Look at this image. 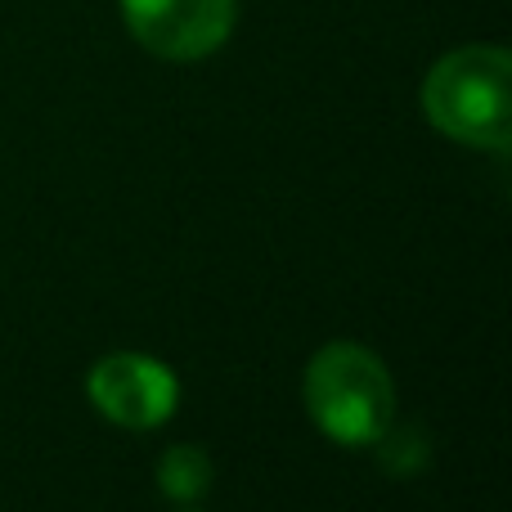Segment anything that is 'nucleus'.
<instances>
[{
    "instance_id": "obj_1",
    "label": "nucleus",
    "mask_w": 512,
    "mask_h": 512,
    "mask_svg": "<svg viewBox=\"0 0 512 512\" xmlns=\"http://www.w3.org/2000/svg\"><path fill=\"white\" fill-rule=\"evenodd\" d=\"M423 113L445 140L468 149H512V59L504 45H463L432 63Z\"/></svg>"
},
{
    "instance_id": "obj_2",
    "label": "nucleus",
    "mask_w": 512,
    "mask_h": 512,
    "mask_svg": "<svg viewBox=\"0 0 512 512\" xmlns=\"http://www.w3.org/2000/svg\"><path fill=\"white\" fill-rule=\"evenodd\" d=\"M306 414L328 441L346 450L382 445L396 427V382L391 369L360 342H328L310 355L301 378Z\"/></svg>"
},
{
    "instance_id": "obj_3",
    "label": "nucleus",
    "mask_w": 512,
    "mask_h": 512,
    "mask_svg": "<svg viewBox=\"0 0 512 512\" xmlns=\"http://www.w3.org/2000/svg\"><path fill=\"white\" fill-rule=\"evenodd\" d=\"M86 396L113 427L126 432H153L180 405V382L162 360L140 351H113L90 364Z\"/></svg>"
},
{
    "instance_id": "obj_4",
    "label": "nucleus",
    "mask_w": 512,
    "mask_h": 512,
    "mask_svg": "<svg viewBox=\"0 0 512 512\" xmlns=\"http://www.w3.org/2000/svg\"><path fill=\"white\" fill-rule=\"evenodd\" d=\"M131 36L167 63H198L234 32L239 0H122Z\"/></svg>"
},
{
    "instance_id": "obj_5",
    "label": "nucleus",
    "mask_w": 512,
    "mask_h": 512,
    "mask_svg": "<svg viewBox=\"0 0 512 512\" xmlns=\"http://www.w3.org/2000/svg\"><path fill=\"white\" fill-rule=\"evenodd\" d=\"M212 477L216 468L203 445H171L158 459V486L171 504H198L212 490Z\"/></svg>"
}]
</instances>
